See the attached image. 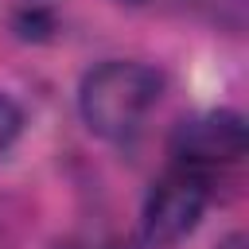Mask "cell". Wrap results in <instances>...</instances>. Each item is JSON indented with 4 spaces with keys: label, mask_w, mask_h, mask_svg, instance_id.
<instances>
[{
    "label": "cell",
    "mask_w": 249,
    "mask_h": 249,
    "mask_svg": "<svg viewBox=\"0 0 249 249\" xmlns=\"http://www.w3.org/2000/svg\"><path fill=\"white\" fill-rule=\"evenodd\" d=\"M163 93V74L148 62L109 58L93 66L78 86V113L101 140H128Z\"/></svg>",
    "instance_id": "6da1fadb"
},
{
    "label": "cell",
    "mask_w": 249,
    "mask_h": 249,
    "mask_svg": "<svg viewBox=\"0 0 249 249\" xmlns=\"http://www.w3.org/2000/svg\"><path fill=\"white\" fill-rule=\"evenodd\" d=\"M206 202H210V179L206 175H195L187 167L167 171L148 191L144 210H140V237H144V245L148 249L179 245L198 226V218L206 214Z\"/></svg>",
    "instance_id": "7a4b0ae2"
},
{
    "label": "cell",
    "mask_w": 249,
    "mask_h": 249,
    "mask_svg": "<svg viewBox=\"0 0 249 249\" xmlns=\"http://www.w3.org/2000/svg\"><path fill=\"white\" fill-rule=\"evenodd\" d=\"M245 144H249L245 121L230 109H214V113H198L175 128L171 156H175V167H187V171L210 179V171L237 163L245 156Z\"/></svg>",
    "instance_id": "3957f363"
},
{
    "label": "cell",
    "mask_w": 249,
    "mask_h": 249,
    "mask_svg": "<svg viewBox=\"0 0 249 249\" xmlns=\"http://www.w3.org/2000/svg\"><path fill=\"white\" fill-rule=\"evenodd\" d=\"M19 132H23V109L8 93H0V152H8Z\"/></svg>",
    "instance_id": "277c9868"
},
{
    "label": "cell",
    "mask_w": 249,
    "mask_h": 249,
    "mask_svg": "<svg viewBox=\"0 0 249 249\" xmlns=\"http://www.w3.org/2000/svg\"><path fill=\"white\" fill-rule=\"evenodd\" d=\"M58 249H78V245H58Z\"/></svg>",
    "instance_id": "5b68a950"
}]
</instances>
